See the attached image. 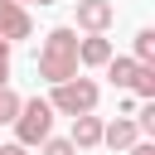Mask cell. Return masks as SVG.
Here are the masks:
<instances>
[{"label": "cell", "instance_id": "6da1fadb", "mask_svg": "<svg viewBox=\"0 0 155 155\" xmlns=\"http://www.w3.org/2000/svg\"><path fill=\"white\" fill-rule=\"evenodd\" d=\"M73 73H78V29H48L44 48H39V78L63 82Z\"/></svg>", "mask_w": 155, "mask_h": 155}, {"label": "cell", "instance_id": "7a4b0ae2", "mask_svg": "<svg viewBox=\"0 0 155 155\" xmlns=\"http://www.w3.org/2000/svg\"><path fill=\"white\" fill-rule=\"evenodd\" d=\"M48 107H53V111H63V116H82V111H97V82L73 73V78L53 82V97H48Z\"/></svg>", "mask_w": 155, "mask_h": 155}, {"label": "cell", "instance_id": "3957f363", "mask_svg": "<svg viewBox=\"0 0 155 155\" xmlns=\"http://www.w3.org/2000/svg\"><path fill=\"white\" fill-rule=\"evenodd\" d=\"M44 136H53V107L44 97L19 102V111H15V140L19 145H39Z\"/></svg>", "mask_w": 155, "mask_h": 155}, {"label": "cell", "instance_id": "277c9868", "mask_svg": "<svg viewBox=\"0 0 155 155\" xmlns=\"http://www.w3.org/2000/svg\"><path fill=\"white\" fill-rule=\"evenodd\" d=\"M29 34H34L29 10H24L19 0H0V39H5V44H19V39H29Z\"/></svg>", "mask_w": 155, "mask_h": 155}, {"label": "cell", "instance_id": "5b68a950", "mask_svg": "<svg viewBox=\"0 0 155 155\" xmlns=\"http://www.w3.org/2000/svg\"><path fill=\"white\" fill-rule=\"evenodd\" d=\"M116 19V5L111 0H78V29L82 34H107Z\"/></svg>", "mask_w": 155, "mask_h": 155}, {"label": "cell", "instance_id": "8992f818", "mask_svg": "<svg viewBox=\"0 0 155 155\" xmlns=\"http://www.w3.org/2000/svg\"><path fill=\"white\" fill-rule=\"evenodd\" d=\"M136 140H140V126L131 116H116L111 126H102V145H111V150H131Z\"/></svg>", "mask_w": 155, "mask_h": 155}, {"label": "cell", "instance_id": "52a82bcc", "mask_svg": "<svg viewBox=\"0 0 155 155\" xmlns=\"http://www.w3.org/2000/svg\"><path fill=\"white\" fill-rule=\"evenodd\" d=\"M78 150H92V145H102V116H92V111H82V116H73V136H68Z\"/></svg>", "mask_w": 155, "mask_h": 155}, {"label": "cell", "instance_id": "ba28073f", "mask_svg": "<svg viewBox=\"0 0 155 155\" xmlns=\"http://www.w3.org/2000/svg\"><path fill=\"white\" fill-rule=\"evenodd\" d=\"M107 58H111L107 34H87V39H78V63H82V68H102Z\"/></svg>", "mask_w": 155, "mask_h": 155}, {"label": "cell", "instance_id": "9c48e42d", "mask_svg": "<svg viewBox=\"0 0 155 155\" xmlns=\"http://www.w3.org/2000/svg\"><path fill=\"white\" fill-rule=\"evenodd\" d=\"M102 68H107V78H111L116 87H131V78H136V68H140V63H136V58H116V53H111Z\"/></svg>", "mask_w": 155, "mask_h": 155}, {"label": "cell", "instance_id": "30bf717a", "mask_svg": "<svg viewBox=\"0 0 155 155\" xmlns=\"http://www.w3.org/2000/svg\"><path fill=\"white\" fill-rule=\"evenodd\" d=\"M131 92H136V97H145V102L155 97V63H140V68H136V78H131Z\"/></svg>", "mask_w": 155, "mask_h": 155}, {"label": "cell", "instance_id": "8fae6325", "mask_svg": "<svg viewBox=\"0 0 155 155\" xmlns=\"http://www.w3.org/2000/svg\"><path fill=\"white\" fill-rule=\"evenodd\" d=\"M19 102H24V97H19V92H15L10 82H5V87H0V126H5V121H15V111H19Z\"/></svg>", "mask_w": 155, "mask_h": 155}, {"label": "cell", "instance_id": "7c38bea8", "mask_svg": "<svg viewBox=\"0 0 155 155\" xmlns=\"http://www.w3.org/2000/svg\"><path fill=\"white\" fill-rule=\"evenodd\" d=\"M136 63H155V29L136 34Z\"/></svg>", "mask_w": 155, "mask_h": 155}, {"label": "cell", "instance_id": "4fadbf2b", "mask_svg": "<svg viewBox=\"0 0 155 155\" xmlns=\"http://www.w3.org/2000/svg\"><path fill=\"white\" fill-rule=\"evenodd\" d=\"M39 155H78V145L73 140H58V136H44L39 140Z\"/></svg>", "mask_w": 155, "mask_h": 155}, {"label": "cell", "instance_id": "5bb4252c", "mask_svg": "<svg viewBox=\"0 0 155 155\" xmlns=\"http://www.w3.org/2000/svg\"><path fill=\"white\" fill-rule=\"evenodd\" d=\"M136 126H140V131H155V97H150V102L136 111Z\"/></svg>", "mask_w": 155, "mask_h": 155}, {"label": "cell", "instance_id": "9a60e30c", "mask_svg": "<svg viewBox=\"0 0 155 155\" xmlns=\"http://www.w3.org/2000/svg\"><path fill=\"white\" fill-rule=\"evenodd\" d=\"M5 82H10V44L0 39V87H5Z\"/></svg>", "mask_w": 155, "mask_h": 155}, {"label": "cell", "instance_id": "2e32d148", "mask_svg": "<svg viewBox=\"0 0 155 155\" xmlns=\"http://www.w3.org/2000/svg\"><path fill=\"white\" fill-rule=\"evenodd\" d=\"M0 155H29V145H19V140H10V145H0Z\"/></svg>", "mask_w": 155, "mask_h": 155}, {"label": "cell", "instance_id": "e0dca14e", "mask_svg": "<svg viewBox=\"0 0 155 155\" xmlns=\"http://www.w3.org/2000/svg\"><path fill=\"white\" fill-rule=\"evenodd\" d=\"M131 155H155V145H150V140H136V145H131Z\"/></svg>", "mask_w": 155, "mask_h": 155}, {"label": "cell", "instance_id": "ac0fdd59", "mask_svg": "<svg viewBox=\"0 0 155 155\" xmlns=\"http://www.w3.org/2000/svg\"><path fill=\"white\" fill-rule=\"evenodd\" d=\"M19 5H53V0H19Z\"/></svg>", "mask_w": 155, "mask_h": 155}]
</instances>
